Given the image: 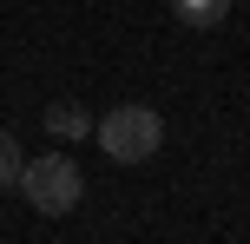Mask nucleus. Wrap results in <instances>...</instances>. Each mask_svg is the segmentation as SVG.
Returning <instances> with one entry per match:
<instances>
[{"label": "nucleus", "mask_w": 250, "mask_h": 244, "mask_svg": "<svg viewBox=\"0 0 250 244\" xmlns=\"http://www.w3.org/2000/svg\"><path fill=\"white\" fill-rule=\"evenodd\" d=\"M92 139H99V152L112 158V165H145V158H158V145H165V119L132 99V106H112V112L92 126Z\"/></svg>", "instance_id": "f257e3e1"}, {"label": "nucleus", "mask_w": 250, "mask_h": 244, "mask_svg": "<svg viewBox=\"0 0 250 244\" xmlns=\"http://www.w3.org/2000/svg\"><path fill=\"white\" fill-rule=\"evenodd\" d=\"M20 198L40 211V218H66V211H73L79 198H86V172H79L66 152L26 158V172H20Z\"/></svg>", "instance_id": "f03ea898"}, {"label": "nucleus", "mask_w": 250, "mask_h": 244, "mask_svg": "<svg viewBox=\"0 0 250 244\" xmlns=\"http://www.w3.org/2000/svg\"><path fill=\"white\" fill-rule=\"evenodd\" d=\"M92 126H99V119H92L79 99H53L46 106V132H53V139H86Z\"/></svg>", "instance_id": "7ed1b4c3"}, {"label": "nucleus", "mask_w": 250, "mask_h": 244, "mask_svg": "<svg viewBox=\"0 0 250 244\" xmlns=\"http://www.w3.org/2000/svg\"><path fill=\"white\" fill-rule=\"evenodd\" d=\"M171 20L204 33V26H224L230 20V0H171Z\"/></svg>", "instance_id": "20e7f679"}, {"label": "nucleus", "mask_w": 250, "mask_h": 244, "mask_svg": "<svg viewBox=\"0 0 250 244\" xmlns=\"http://www.w3.org/2000/svg\"><path fill=\"white\" fill-rule=\"evenodd\" d=\"M20 172H26V152L7 126H0V192H20Z\"/></svg>", "instance_id": "39448f33"}]
</instances>
